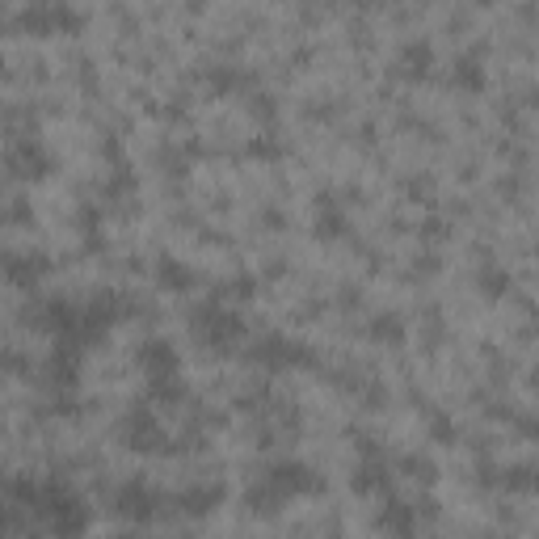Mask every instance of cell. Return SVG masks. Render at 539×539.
Returning <instances> with one entry per match:
<instances>
[{
  "label": "cell",
  "instance_id": "cell-20",
  "mask_svg": "<svg viewBox=\"0 0 539 539\" xmlns=\"http://www.w3.org/2000/svg\"><path fill=\"white\" fill-rule=\"evenodd\" d=\"M30 224H34V207L22 194L0 198V228H30Z\"/></svg>",
  "mask_w": 539,
  "mask_h": 539
},
{
  "label": "cell",
  "instance_id": "cell-4",
  "mask_svg": "<svg viewBox=\"0 0 539 539\" xmlns=\"http://www.w3.org/2000/svg\"><path fill=\"white\" fill-rule=\"evenodd\" d=\"M13 26L22 34H34V38L76 34V30H81V13H76L72 5H64V0H34V5H26L22 13H17Z\"/></svg>",
  "mask_w": 539,
  "mask_h": 539
},
{
  "label": "cell",
  "instance_id": "cell-17",
  "mask_svg": "<svg viewBox=\"0 0 539 539\" xmlns=\"http://www.w3.org/2000/svg\"><path fill=\"white\" fill-rule=\"evenodd\" d=\"M485 64H481V55H459L455 59V68H451V89L459 93H481L485 89Z\"/></svg>",
  "mask_w": 539,
  "mask_h": 539
},
{
  "label": "cell",
  "instance_id": "cell-25",
  "mask_svg": "<svg viewBox=\"0 0 539 539\" xmlns=\"http://www.w3.org/2000/svg\"><path fill=\"white\" fill-rule=\"evenodd\" d=\"M30 354L17 346H0V375H30Z\"/></svg>",
  "mask_w": 539,
  "mask_h": 539
},
{
  "label": "cell",
  "instance_id": "cell-26",
  "mask_svg": "<svg viewBox=\"0 0 539 539\" xmlns=\"http://www.w3.org/2000/svg\"><path fill=\"white\" fill-rule=\"evenodd\" d=\"M430 438H434V443H455V438H459V430H455V422H451L447 413H434L430 417Z\"/></svg>",
  "mask_w": 539,
  "mask_h": 539
},
{
  "label": "cell",
  "instance_id": "cell-7",
  "mask_svg": "<svg viewBox=\"0 0 539 539\" xmlns=\"http://www.w3.org/2000/svg\"><path fill=\"white\" fill-rule=\"evenodd\" d=\"M55 169L51 152L38 144L34 135H13L5 148V173L17 177V182H43V177Z\"/></svg>",
  "mask_w": 539,
  "mask_h": 539
},
{
  "label": "cell",
  "instance_id": "cell-24",
  "mask_svg": "<svg viewBox=\"0 0 539 539\" xmlns=\"http://www.w3.org/2000/svg\"><path fill=\"white\" fill-rule=\"evenodd\" d=\"M253 295H257V278L253 274H236V278L224 283V304H232V299L236 304H249Z\"/></svg>",
  "mask_w": 539,
  "mask_h": 539
},
{
  "label": "cell",
  "instance_id": "cell-12",
  "mask_svg": "<svg viewBox=\"0 0 539 539\" xmlns=\"http://www.w3.org/2000/svg\"><path fill=\"white\" fill-rule=\"evenodd\" d=\"M434 68H438V55H434V47L426 43V38H409V43L396 51V76L409 81V85L430 81Z\"/></svg>",
  "mask_w": 539,
  "mask_h": 539
},
{
  "label": "cell",
  "instance_id": "cell-5",
  "mask_svg": "<svg viewBox=\"0 0 539 539\" xmlns=\"http://www.w3.org/2000/svg\"><path fill=\"white\" fill-rule=\"evenodd\" d=\"M262 481L283 497V502H291V497H312V493L325 489L321 472H316L312 464H299V459H274V464L262 468Z\"/></svg>",
  "mask_w": 539,
  "mask_h": 539
},
{
  "label": "cell",
  "instance_id": "cell-3",
  "mask_svg": "<svg viewBox=\"0 0 539 539\" xmlns=\"http://www.w3.org/2000/svg\"><path fill=\"white\" fill-rule=\"evenodd\" d=\"M249 363L262 371H291V367H312L316 354H312V346L295 342L287 333H266L249 346Z\"/></svg>",
  "mask_w": 539,
  "mask_h": 539
},
{
  "label": "cell",
  "instance_id": "cell-28",
  "mask_svg": "<svg viewBox=\"0 0 539 539\" xmlns=\"http://www.w3.org/2000/svg\"><path fill=\"white\" fill-rule=\"evenodd\" d=\"M472 5H493V0H472Z\"/></svg>",
  "mask_w": 539,
  "mask_h": 539
},
{
  "label": "cell",
  "instance_id": "cell-6",
  "mask_svg": "<svg viewBox=\"0 0 539 539\" xmlns=\"http://www.w3.org/2000/svg\"><path fill=\"white\" fill-rule=\"evenodd\" d=\"M110 510L118 518H127V523L144 527V523H156V518L165 514V497L156 493L148 481H123L110 497Z\"/></svg>",
  "mask_w": 539,
  "mask_h": 539
},
{
  "label": "cell",
  "instance_id": "cell-13",
  "mask_svg": "<svg viewBox=\"0 0 539 539\" xmlns=\"http://www.w3.org/2000/svg\"><path fill=\"white\" fill-rule=\"evenodd\" d=\"M350 236V219L342 211L333 194H321V207H316V241H346Z\"/></svg>",
  "mask_w": 539,
  "mask_h": 539
},
{
  "label": "cell",
  "instance_id": "cell-14",
  "mask_svg": "<svg viewBox=\"0 0 539 539\" xmlns=\"http://www.w3.org/2000/svg\"><path fill=\"white\" fill-rule=\"evenodd\" d=\"M152 274H156V283H161V291H169V295H190L198 287V274L186 262H177V257H161Z\"/></svg>",
  "mask_w": 539,
  "mask_h": 539
},
{
  "label": "cell",
  "instance_id": "cell-27",
  "mask_svg": "<svg viewBox=\"0 0 539 539\" xmlns=\"http://www.w3.org/2000/svg\"><path fill=\"white\" fill-rule=\"evenodd\" d=\"M257 118H274V97H266V93H253V106H249Z\"/></svg>",
  "mask_w": 539,
  "mask_h": 539
},
{
  "label": "cell",
  "instance_id": "cell-16",
  "mask_svg": "<svg viewBox=\"0 0 539 539\" xmlns=\"http://www.w3.org/2000/svg\"><path fill=\"white\" fill-rule=\"evenodd\" d=\"M367 337L375 346H401L405 342V316L401 312H371Z\"/></svg>",
  "mask_w": 539,
  "mask_h": 539
},
{
  "label": "cell",
  "instance_id": "cell-8",
  "mask_svg": "<svg viewBox=\"0 0 539 539\" xmlns=\"http://www.w3.org/2000/svg\"><path fill=\"white\" fill-rule=\"evenodd\" d=\"M47 270H51V257L47 253H34V249H26V253H13V249H5L0 253V278H5L9 287H38L47 278Z\"/></svg>",
  "mask_w": 539,
  "mask_h": 539
},
{
  "label": "cell",
  "instance_id": "cell-1",
  "mask_svg": "<svg viewBox=\"0 0 539 539\" xmlns=\"http://www.w3.org/2000/svg\"><path fill=\"white\" fill-rule=\"evenodd\" d=\"M190 333H194V342L211 354H236L245 346L249 325L232 304H224V299H203V304H194V312H190Z\"/></svg>",
  "mask_w": 539,
  "mask_h": 539
},
{
  "label": "cell",
  "instance_id": "cell-29",
  "mask_svg": "<svg viewBox=\"0 0 539 539\" xmlns=\"http://www.w3.org/2000/svg\"><path fill=\"white\" fill-rule=\"evenodd\" d=\"M0 489H5V481H0Z\"/></svg>",
  "mask_w": 539,
  "mask_h": 539
},
{
  "label": "cell",
  "instance_id": "cell-15",
  "mask_svg": "<svg viewBox=\"0 0 539 539\" xmlns=\"http://www.w3.org/2000/svg\"><path fill=\"white\" fill-rule=\"evenodd\" d=\"M203 81H207L211 93H249V89L257 85L253 72L236 68V64H211V68L203 72Z\"/></svg>",
  "mask_w": 539,
  "mask_h": 539
},
{
  "label": "cell",
  "instance_id": "cell-18",
  "mask_svg": "<svg viewBox=\"0 0 539 539\" xmlns=\"http://www.w3.org/2000/svg\"><path fill=\"white\" fill-rule=\"evenodd\" d=\"M379 527L392 531V535H409V531H417V506H409V502H401V497H392V493H388V506L379 510Z\"/></svg>",
  "mask_w": 539,
  "mask_h": 539
},
{
  "label": "cell",
  "instance_id": "cell-19",
  "mask_svg": "<svg viewBox=\"0 0 539 539\" xmlns=\"http://www.w3.org/2000/svg\"><path fill=\"white\" fill-rule=\"evenodd\" d=\"M396 476H405L409 485H422V489H430V485L438 481V468L430 464L426 455H401V459H396Z\"/></svg>",
  "mask_w": 539,
  "mask_h": 539
},
{
  "label": "cell",
  "instance_id": "cell-22",
  "mask_svg": "<svg viewBox=\"0 0 539 539\" xmlns=\"http://www.w3.org/2000/svg\"><path fill=\"white\" fill-rule=\"evenodd\" d=\"M497 489H506V493H531L535 489V468L531 464L497 468Z\"/></svg>",
  "mask_w": 539,
  "mask_h": 539
},
{
  "label": "cell",
  "instance_id": "cell-23",
  "mask_svg": "<svg viewBox=\"0 0 539 539\" xmlns=\"http://www.w3.org/2000/svg\"><path fill=\"white\" fill-rule=\"evenodd\" d=\"M245 152L257 156V161H283V139L270 135V131H262V135H253V139H249V148H245Z\"/></svg>",
  "mask_w": 539,
  "mask_h": 539
},
{
  "label": "cell",
  "instance_id": "cell-21",
  "mask_svg": "<svg viewBox=\"0 0 539 539\" xmlns=\"http://www.w3.org/2000/svg\"><path fill=\"white\" fill-rule=\"evenodd\" d=\"M476 291H481L485 299H506L510 274L502 266H481V270H476Z\"/></svg>",
  "mask_w": 539,
  "mask_h": 539
},
{
  "label": "cell",
  "instance_id": "cell-9",
  "mask_svg": "<svg viewBox=\"0 0 539 539\" xmlns=\"http://www.w3.org/2000/svg\"><path fill=\"white\" fill-rule=\"evenodd\" d=\"M392 481H396V472L388 468L384 451H363V459H358V468L350 476V485H354L358 497H388Z\"/></svg>",
  "mask_w": 539,
  "mask_h": 539
},
{
  "label": "cell",
  "instance_id": "cell-11",
  "mask_svg": "<svg viewBox=\"0 0 539 539\" xmlns=\"http://www.w3.org/2000/svg\"><path fill=\"white\" fill-rule=\"evenodd\" d=\"M135 363L148 379H161V375H182V358H177L169 337H144L135 346Z\"/></svg>",
  "mask_w": 539,
  "mask_h": 539
},
{
  "label": "cell",
  "instance_id": "cell-2",
  "mask_svg": "<svg viewBox=\"0 0 539 539\" xmlns=\"http://www.w3.org/2000/svg\"><path fill=\"white\" fill-rule=\"evenodd\" d=\"M118 443L135 455H169L165 426L152 405H135L123 413V422H118Z\"/></svg>",
  "mask_w": 539,
  "mask_h": 539
},
{
  "label": "cell",
  "instance_id": "cell-10",
  "mask_svg": "<svg viewBox=\"0 0 539 539\" xmlns=\"http://www.w3.org/2000/svg\"><path fill=\"white\" fill-rule=\"evenodd\" d=\"M224 497H228L224 481H198V485H190L182 493H173L169 502H165V510H177V514H186V518H203V514H211L219 502H224Z\"/></svg>",
  "mask_w": 539,
  "mask_h": 539
}]
</instances>
